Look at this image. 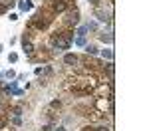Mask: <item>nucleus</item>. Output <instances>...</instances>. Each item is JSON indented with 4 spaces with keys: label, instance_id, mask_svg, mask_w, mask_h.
<instances>
[{
    "label": "nucleus",
    "instance_id": "f257e3e1",
    "mask_svg": "<svg viewBox=\"0 0 149 131\" xmlns=\"http://www.w3.org/2000/svg\"><path fill=\"white\" fill-rule=\"evenodd\" d=\"M74 42V28H66L62 32H54L50 38V48H52V56L62 54L64 50H68Z\"/></svg>",
    "mask_w": 149,
    "mask_h": 131
},
{
    "label": "nucleus",
    "instance_id": "f03ea898",
    "mask_svg": "<svg viewBox=\"0 0 149 131\" xmlns=\"http://www.w3.org/2000/svg\"><path fill=\"white\" fill-rule=\"evenodd\" d=\"M92 109H97V111H102V113H109V115H113L115 107H113V91L111 94H107V97L105 95H100V97H95L92 101Z\"/></svg>",
    "mask_w": 149,
    "mask_h": 131
},
{
    "label": "nucleus",
    "instance_id": "7ed1b4c3",
    "mask_svg": "<svg viewBox=\"0 0 149 131\" xmlns=\"http://www.w3.org/2000/svg\"><path fill=\"white\" fill-rule=\"evenodd\" d=\"M78 24H80V10L76 6H72L68 8V28H74Z\"/></svg>",
    "mask_w": 149,
    "mask_h": 131
},
{
    "label": "nucleus",
    "instance_id": "20e7f679",
    "mask_svg": "<svg viewBox=\"0 0 149 131\" xmlns=\"http://www.w3.org/2000/svg\"><path fill=\"white\" fill-rule=\"evenodd\" d=\"M48 8L54 12V14H62V12H68V4L64 2V0H52L50 4H48Z\"/></svg>",
    "mask_w": 149,
    "mask_h": 131
},
{
    "label": "nucleus",
    "instance_id": "39448f33",
    "mask_svg": "<svg viewBox=\"0 0 149 131\" xmlns=\"http://www.w3.org/2000/svg\"><path fill=\"white\" fill-rule=\"evenodd\" d=\"M78 62H80V58L76 54H64V66L74 68V66H78Z\"/></svg>",
    "mask_w": 149,
    "mask_h": 131
},
{
    "label": "nucleus",
    "instance_id": "423d86ee",
    "mask_svg": "<svg viewBox=\"0 0 149 131\" xmlns=\"http://www.w3.org/2000/svg\"><path fill=\"white\" fill-rule=\"evenodd\" d=\"M8 113H10V117H22V113H24L22 103H18V105H10V107H8Z\"/></svg>",
    "mask_w": 149,
    "mask_h": 131
},
{
    "label": "nucleus",
    "instance_id": "0eeeda50",
    "mask_svg": "<svg viewBox=\"0 0 149 131\" xmlns=\"http://www.w3.org/2000/svg\"><path fill=\"white\" fill-rule=\"evenodd\" d=\"M22 50H24V54L28 56V58H32L34 56V52H36V48L32 42H22Z\"/></svg>",
    "mask_w": 149,
    "mask_h": 131
},
{
    "label": "nucleus",
    "instance_id": "6e6552de",
    "mask_svg": "<svg viewBox=\"0 0 149 131\" xmlns=\"http://www.w3.org/2000/svg\"><path fill=\"white\" fill-rule=\"evenodd\" d=\"M95 18H97V22H109L111 20V16L105 14L103 10H100V8H95Z\"/></svg>",
    "mask_w": 149,
    "mask_h": 131
},
{
    "label": "nucleus",
    "instance_id": "1a4fd4ad",
    "mask_svg": "<svg viewBox=\"0 0 149 131\" xmlns=\"http://www.w3.org/2000/svg\"><path fill=\"white\" fill-rule=\"evenodd\" d=\"M100 40H102L103 44H107V46L113 44V32H102L100 34Z\"/></svg>",
    "mask_w": 149,
    "mask_h": 131
},
{
    "label": "nucleus",
    "instance_id": "9d476101",
    "mask_svg": "<svg viewBox=\"0 0 149 131\" xmlns=\"http://www.w3.org/2000/svg\"><path fill=\"white\" fill-rule=\"evenodd\" d=\"M18 8L22 12H28V10H32L34 8V4H32V0H22L20 4H18Z\"/></svg>",
    "mask_w": 149,
    "mask_h": 131
},
{
    "label": "nucleus",
    "instance_id": "9b49d317",
    "mask_svg": "<svg viewBox=\"0 0 149 131\" xmlns=\"http://www.w3.org/2000/svg\"><path fill=\"white\" fill-rule=\"evenodd\" d=\"M102 58L107 60V62H113V50H111V48H105V50H102Z\"/></svg>",
    "mask_w": 149,
    "mask_h": 131
},
{
    "label": "nucleus",
    "instance_id": "f8f14e48",
    "mask_svg": "<svg viewBox=\"0 0 149 131\" xmlns=\"http://www.w3.org/2000/svg\"><path fill=\"white\" fill-rule=\"evenodd\" d=\"M86 56H95V54H97V46H95V44H86Z\"/></svg>",
    "mask_w": 149,
    "mask_h": 131
},
{
    "label": "nucleus",
    "instance_id": "ddd939ff",
    "mask_svg": "<svg viewBox=\"0 0 149 131\" xmlns=\"http://www.w3.org/2000/svg\"><path fill=\"white\" fill-rule=\"evenodd\" d=\"M0 6L4 8V10H10L16 6V0H0Z\"/></svg>",
    "mask_w": 149,
    "mask_h": 131
},
{
    "label": "nucleus",
    "instance_id": "4468645a",
    "mask_svg": "<svg viewBox=\"0 0 149 131\" xmlns=\"http://www.w3.org/2000/svg\"><path fill=\"white\" fill-rule=\"evenodd\" d=\"M76 34H78V36H88V26H86V24H81V26H78Z\"/></svg>",
    "mask_w": 149,
    "mask_h": 131
},
{
    "label": "nucleus",
    "instance_id": "2eb2a0df",
    "mask_svg": "<svg viewBox=\"0 0 149 131\" xmlns=\"http://www.w3.org/2000/svg\"><path fill=\"white\" fill-rule=\"evenodd\" d=\"M50 107H52L54 111H60V109H62V99H54V101L50 103Z\"/></svg>",
    "mask_w": 149,
    "mask_h": 131
},
{
    "label": "nucleus",
    "instance_id": "dca6fc26",
    "mask_svg": "<svg viewBox=\"0 0 149 131\" xmlns=\"http://www.w3.org/2000/svg\"><path fill=\"white\" fill-rule=\"evenodd\" d=\"M74 42H76V46H86V44H88V38H86V36H78Z\"/></svg>",
    "mask_w": 149,
    "mask_h": 131
},
{
    "label": "nucleus",
    "instance_id": "f3484780",
    "mask_svg": "<svg viewBox=\"0 0 149 131\" xmlns=\"http://www.w3.org/2000/svg\"><path fill=\"white\" fill-rule=\"evenodd\" d=\"M10 123L14 127H20L22 125V117H10Z\"/></svg>",
    "mask_w": 149,
    "mask_h": 131
},
{
    "label": "nucleus",
    "instance_id": "a211bd4d",
    "mask_svg": "<svg viewBox=\"0 0 149 131\" xmlns=\"http://www.w3.org/2000/svg\"><path fill=\"white\" fill-rule=\"evenodd\" d=\"M93 131H111V125H97L93 127Z\"/></svg>",
    "mask_w": 149,
    "mask_h": 131
},
{
    "label": "nucleus",
    "instance_id": "6ab92c4d",
    "mask_svg": "<svg viewBox=\"0 0 149 131\" xmlns=\"http://www.w3.org/2000/svg\"><path fill=\"white\" fill-rule=\"evenodd\" d=\"M88 26V32H95L97 30V22H90V24H86Z\"/></svg>",
    "mask_w": 149,
    "mask_h": 131
},
{
    "label": "nucleus",
    "instance_id": "aec40b11",
    "mask_svg": "<svg viewBox=\"0 0 149 131\" xmlns=\"http://www.w3.org/2000/svg\"><path fill=\"white\" fill-rule=\"evenodd\" d=\"M8 62H10V64H16V62H18V54L10 52V56H8Z\"/></svg>",
    "mask_w": 149,
    "mask_h": 131
},
{
    "label": "nucleus",
    "instance_id": "412c9836",
    "mask_svg": "<svg viewBox=\"0 0 149 131\" xmlns=\"http://www.w3.org/2000/svg\"><path fill=\"white\" fill-rule=\"evenodd\" d=\"M40 131H54V123H46V125H42V129Z\"/></svg>",
    "mask_w": 149,
    "mask_h": 131
},
{
    "label": "nucleus",
    "instance_id": "4be33fe9",
    "mask_svg": "<svg viewBox=\"0 0 149 131\" xmlns=\"http://www.w3.org/2000/svg\"><path fill=\"white\" fill-rule=\"evenodd\" d=\"M6 123H8V119H6V117H0V129H4V127H6Z\"/></svg>",
    "mask_w": 149,
    "mask_h": 131
},
{
    "label": "nucleus",
    "instance_id": "5701e85b",
    "mask_svg": "<svg viewBox=\"0 0 149 131\" xmlns=\"http://www.w3.org/2000/svg\"><path fill=\"white\" fill-rule=\"evenodd\" d=\"M64 2H66V4H68L70 8H72V6H76V0H64Z\"/></svg>",
    "mask_w": 149,
    "mask_h": 131
},
{
    "label": "nucleus",
    "instance_id": "b1692460",
    "mask_svg": "<svg viewBox=\"0 0 149 131\" xmlns=\"http://www.w3.org/2000/svg\"><path fill=\"white\" fill-rule=\"evenodd\" d=\"M80 131H93V127H92V125H86V127H81Z\"/></svg>",
    "mask_w": 149,
    "mask_h": 131
},
{
    "label": "nucleus",
    "instance_id": "393cba45",
    "mask_svg": "<svg viewBox=\"0 0 149 131\" xmlns=\"http://www.w3.org/2000/svg\"><path fill=\"white\" fill-rule=\"evenodd\" d=\"M90 2H92V4H93V6H95V8L100 6V0H90Z\"/></svg>",
    "mask_w": 149,
    "mask_h": 131
},
{
    "label": "nucleus",
    "instance_id": "a878e982",
    "mask_svg": "<svg viewBox=\"0 0 149 131\" xmlns=\"http://www.w3.org/2000/svg\"><path fill=\"white\" fill-rule=\"evenodd\" d=\"M54 131H66V127H58V129H54Z\"/></svg>",
    "mask_w": 149,
    "mask_h": 131
},
{
    "label": "nucleus",
    "instance_id": "bb28decb",
    "mask_svg": "<svg viewBox=\"0 0 149 131\" xmlns=\"http://www.w3.org/2000/svg\"><path fill=\"white\" fill-rule=\"evenodd\" d=\"M0 14H6V10H4V8H2V6H0Z\"/></svg>",
    "mask_w": 149,
    "mask_h": 131
},
{
    "label": "nucleus",
    "instance_id": "cd10ccee",
    "mask_svg": "<svg viewBox=\"0 0 149 131\" xmlns=\"http://www.w3.org/2000/svg\"><path fill=\"white\" fill-rule=\"evenodd\" d=\"M2 50H4V48H2V44H0V54H2Z\"/></svg>",
    "mask_w": 149,
    "mask_h": 131
},
{
    "label": "nucleus",
    "instance_id": "c85d7f7f",
    "mask_svg": "<svg viewBox=\"0 0 149 131\" xmlns=\"http://www.w3.org/2000/svg\"><path fill=\"white\" fill-rule=\"evenodd\" d=\"M44 2H48V4H50V2H52V0H44Z\"/></svg>",
    "mask_w": 149,
    "mask_h": 131
}]
</instances>
